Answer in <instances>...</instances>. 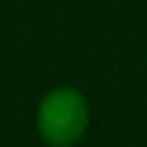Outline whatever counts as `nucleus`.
<instances>
[{"instance_id": "f257e3e1", "label": "nucleus", "mask_w": 147, "mask_h": 147, "mask_svg": "<svg viewBox=\"0 0 147 147\" xmlns=\"http://www.w3.org/2000/svg\"><path fill=\"white\" fill-rule=\"evenodd\" d=\"M90 129V102L78 87L57 84L36 105V135L48 147H75Z\"/></svg>"}, {"instance_id": "f03ea898", "label": "nucleus", "mask_w": 147, "mask_h": 147, "mask_svg": "<svg viewBox=\"0 0 147 147\" xmlns=\"http://www.w3.org/2000/svg\"><path fill=\"white\" fill-rule=\"evenodd\" d=\"M45 147H48V144H45Z\"/></svg>"}]
</instances>
